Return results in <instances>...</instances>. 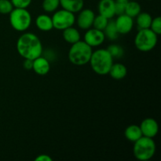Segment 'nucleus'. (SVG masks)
Here are the masks:
<instances>
[{
	"label": "nucleus",
	"mask_w": 161,
	"mask_h": 161,
	"mask_svg": "<svg viewBox=\"0 0 161 161\" xmlns=\"http://www.w3.org/2000/svg\"><path fill=\"white\" fill-rule=\"evenodd\" d=\"M89 63L95 73L100 75H105L108 74L113 64V58L108 50L99 49L93 52Z\"/></svg>",
	"instance_id": "f03ea898"
},
{
	"label": "nucleus",
	"mask_w": 161,
	"mask_h": 161,
	"mask_svg": "<svg viewBox=\"0 0 161 161\" xmlns=\"http://www.w3.org/2000/svg\"><path fill=\"white\" fill-rule=\"evenodd\" d=\"M60 5L65 10L75 14L83 9L84 2L83 0H60Z\"/></svg>",
	"instance_id": "4468645a"
},
{
	"label": "nucleus",
	"mask_w": 161,
	"mask_h": 161,
	"mask_svg": "<svg viewBox=\"0 0 161 161\" xmlns=\"http://www.w3.org/2000/svg\"><path fill=\"white\" fill-rule=\"evenodd\" d=\"M92 53V47L84 41L80 40L72 44L69 52V59L75 65H84L89 63Z\"/></svg>",
	"instance_id": "7ed1b4c3"
},
{
	"label": "nucleus",
	"mask_w": 161,
	"mask_h": 161,
	"mask_svg": "<svg viewBox=\"0 0 161 161\" xmlns=\"http://www.w3.org/2000/svg\"><path fill=\"white\" fill-rule=\"evenodd\" d=\"M23 66L27 70H31L33 66V60L31 59H25L23 63Z\"/></svg>",
	"instance_id": "c85d7f7f"
},
{
	"label": "nucleus",
	"mask_w": 161,
	"mask_h": 161,
	"mask_svg": "<svg viewBox=\"0 0 161 161\" xmlns=\"http://www.w3.org/2000/svg\"><path fill=\"white\" fill-rule=\"evenodd\" d=\"M14 9L10 0H0V14H8Z\"/></svg>",
	"instance_id": "393cba45"
},
{
	"label": "nucleus",
	"mask_w": 161,
	"mask_h": 161,
	"mask_svg": "<svg viewBox=\"0 0 161 161\" xmlns=\"http://www.w3.org/2000/svg\"><path fill=\"white\" fill-rule=\"evenodd\" d=\"M151 30L153 31L155 34L157 36L161 34V18L160 17H157L156 18L153 19L152 22H151L150 27H149Z\"/></svg>",
	"instance_id": "bb28decb"
},
{
	"label": "nucleus",
	"mask_w": 161,
	"mask_h": 161,
	"mask_svg": "<svg viewBox=\"0 0 161 161\" xmlns=\"http://www.w3.org/2000/svg\"><path fill=\"white\" fill-rule=\"evenodd\" d=\"M129 1H135V0H129Z\"/></svg>",
	"instance_id": "7c9ffc66"
},
{
	"label": "nucleus",
	"mask_w": 161,
	"mask_h": 161,
	"mask_svg": "<svg viewBox=\"0 0 161 161\" xmlns=\"http://www.w3.org/2000/svg\"><path fill=\"white\" fill-rule=\"evenodd\" d=\"M17 50L25 59L34 60L42 55V42L39 37L33 33H25L17 40Z\"/></svg>",
	"instance_id": "f257e3e1"
},
{
	"label": "nucleus",
	"mask_w": 161,
	"mask_h": 161,
	"mask_svg": "<svg viewBox=\"0 0 161 161\" xmlns=\"http://www.w3.org/2000/svg\"><path fill=\"white\" fill-rule=\"evenodd\" d=\"M52 18L53 27L57 30H64L72 27L75 21V17L73 13L62 9L54 13Z\"/></svg>",
	"instance_id": "0eeeda50"
},
{
	"label": "nucleus",
	"mask_w": 161,
	"mask_h": 161,
	"mask_svg": "<svg viewBox=\"0 0 161 161\" xmlns=\"http://www.w3.org/2000/svg\"><path fill=\"white\" fill-rule=\"evenodd\" d=\"M95 14L91 9H84L80 11L78 17H77V25L79 28L83 30H87L91 28L93 25Z\"/></svg>",
	"instance_id": "9d476101"
},
{
	"label": "nucleus",
	"mask_w": 161,
	"mask_h": 161,
	"mask_svg": "<svg viewBox=\"0 0 161 161\" xmlns=\"http://www.w3.org/2000/svg\"><path fill=\"white\" fill-rule=\"evenodd\" d=\"M114 1L116 15H120V14H124L126 6L129 0H114Z\"/></svg>",
	"instance_id": "a878e982"
},
{
	"label": "nucleus",
	"mask_w": 161,
	"mask_h": 161,
	"mask_svg": "<svg viewBox=\"0 0 161 161\" xmlns=\"http://www.w3.org/2000/svg\"><path fill=\"white\" fill-rule=\"evenodd\" d=\"M60 6V0H43L42 9L47 13H53L57 10Z\"/></svg>",
	"instance_id": "b1692460"
},
{
	"label": "nucleus",
	"mask_w": 161,
	"mask_h": 161,
	"mask_svg": "<svg viewBox=\"0 0 161 161\" xmlns=\"http://www.w3.org/2000/svg\"><path fill=\"white\" fill-rule=\"evenodd\" d=\"M124 135L128 141L132 142H135L137 140L139 139L141 137H142L140 127L135 125V124L128 126L126 128L125 131H124Z\"/></svg>",
	"instance_id": "a211bd4d"
},
{
	"label": "nucleus",
	"mask_w": 161,
	"mask_h": 161,
	"mask_svg": "<svg viewBox=\"0 0 161 161\" xmlns=\"http://www.w3.org/2000/svg\"><path fill=\"white\" fill-rule=\"evenodd\" d=\"M142 136L153 138L157 136L159 131V126L157 120L153 118H146L140 124Z\"/></svg>",
	"instance_id": "1a4fd4ad"
},
{
	"label": "nucleus",
	"mask_w": 161,
	"mask_h": 161,
	"mask_svg": "<svg viewBox=\"0 0 161 161\" xmlns=\"http://www.w3.org/2000/svg\"><path fill=\"white\" fill-rule=\"evenodd\" d=\"M106 50L111 54L113 59L114 58H121L124 55V48L118 44H112V45L108 46Z\"/></svg>",
	"instance_id": "5701e85b"
},
{
	"label": "nucleus",
	"mask_w": 161,
	"mask_h": 161,
	"mask_svg": "<svg viewBox=\"0 0 161 161\" xmlns=\"http://www.w3.org/2000/svg\"><path fill=\"white\" fill-rule=\"evenodd\" d=\"M32 69L39 75H45L50 72V61L42 55L33 60Z\"/></svg>",
	"instance_id": "f8f14e48"
},
{
	"label": "nucleus",
	"mask_w": 161,
	"mask_h": 161,
	"mask_svg": "<svg viewBox=\"0 0 161 161\" xmlns=\"http://www.w3.org/2000/svg\"><path fill=\"white\" fill-rule=\"evenodd\" d=\"M141 6L138 2L135 1H128L127 6H126L124 14H127L129 17L135 18L138 14L141 13Z\"/></svg>",
	"instance_id": "aec40b11"
},
{
	"label": "nucleus",
	"mask_w": 161,
	"mask_h": 161,
	"mask_svg": "<svg viewBox=\"0 0 161 161\" xmlns=\"http://www.w3.org/2000/svg\"><path fill=\"white\" fill-rule=\"evenodd\" d=\"M9 14L11 26L16 31H25L31 25V16L26 9L14 8Z\"/></svg>",
	"instance_id": "423d86ee"
},
{
	"label": "nucleus",
	"mask_w": 161,
	"mask_h": 161,
	"mask_svg": "<svg viewBox=\"0 0 161 161\" xmlns=\"http://www.w3.org/2000/svg\"><path fill=\"white\" fill-rule=\"evenodd\" d=\"M115 25L119 34L125 35L132 30L134 26V20L132 17H129L127 14H123L118 15L117 19L115 20Z\"/></svg>",
	"instance_id": "9b49d317"
},
{
	"label": "nucleus",
	"mask_w": 161,
	"mask_h": 161,
	"mask_svg": "<svg viewBox=\"0 0 161 161\" xmlns=\"http://www.w3.org/2000/svg\"><path fill=\"white\" fill-rule=\"evenodd\" d=\"M14 8L27 9L31 5V0H10Z\"/></svg>",
	"instance_id": "cd10ccee"
},
{
	"label": "nucleus",
	"mask_w": 161,
	"mask_h": 161,
	"mask_svg": "<svg viewBox=\"0 0 161 161\" xmlns=\"http://www.w3.org/2000/svg\"><path fill=\"white\" fill-rule=\"evenodd\" d=\"M137 25H138V30L140 29H145V28H149L152 22V17L149 14L146 12L140 13L138 16H137Z\"/></svg>",
	"instance_id": "6ab92c4d"
},
{
	"label": "nucleus",
	"mask_w": 161,
	"mask_h": 161,
	"mask_svg": "<svg viewBox=\"0 0 161 161\" xmlns=\"http://www.w3.org/2000/svg\"><path fill=\"white\" fill-rule=\"evenodd\" d=\"M109 20V19L106 18L104 16L99 15L95 16L94 19V21H93V25L94 28L97 30H100V31H104L105 28V27L108 25V22Z\"/></svg>",
	"instance_id": "4be33fe9"
},
{
	"label": "nucleus",
	"mask_w": 161,
	"mask_h": 161,
	"mask_svg": "<svg viewBox=\"0 0 161 161\" xmlns=\"http://www.w3.org/2000/svg\"><path fill=\"white\" fill-rule=\"evenodd\" d=\"M36 161H52V158L48 155L46 154H42V155H39L36 159Z\"/></svg>",
	"instance_id": "c756f323"
},
{
	"label": "nucleus",
	"mask_w": 161,
	"mask_h": 161,
	"mask_svg": "<svg viewBox=\"0 0 161 161\" xmlns=\"http://www.w3.org/2000/svg\"><path fill=\"white\" fill-rule=\"evenodd\" d=\"M104 34L105 37L108 38L109 40H116L119 37V32L116 29V25H115V20H108V25L105 27L104 30Z\"/></svg>",
	"instance_id": "412c9836"
},
{
	"label": "nucleus",
	"mask_w": 161,
	"mask_h": 161,
	"mask_svg": "<svg viewBox=\"0 0 161 161\" xmlns=\"http://www.w3.org/2000/svg\"><path fill=\"white\" fill-rule=\"evenodd\" d=\"M127 69L124 64L121 63H116L113 64L111 69H110L108 74L113 79L116 80H123L127 75Z\"/></svg>",
	"instance_id": "2eb2a0df"
},
{
	"label": "nucleus",
	"mask_w": 161,
	"mask_h": 161,
	"mask_svg": "<svg viewBox=\"0 0 161 161\" xmlns=\"http://www.w3.org/2000/svg\"><path fill=\"white\" fill-rule=\"evenodd\" d=\"M155 142L153 138L142 136L135 142L133 147V153L135 158L141 161L149 160L156 153Z\"/></svg>",
	"instance_id": "20e7f679"
},
{
	"label": "nucleus",
	"mask_w": 161,
	"mask_h": 161,
	"mask_svg": "<svg viewBox=\"0 0 161 161\" xmlns=\"http://www.w3.org/2000/svg\"><path fill=\"white\" fill-rule=\"evenodd\" d=\"M99 14L111 19L116 15L114 0H101L98 3Z\"/></svg>",
	"instance_id": "ddd939ff"
},
{
	"label": "nucleus",
	"mask_w": 161,
	"mask_h": 161,
	"mask_svg": "<svg viewBox=\"0 0 161 161\" xmlns=\"http://www.w3.org/2000/svg\"><path fill=\"white\" fill-rule=\"evenodd\" d=\"M63 38L65 42L73 44L80 40V33L76 28L69 27L63 30Z\"/></svg>",
	"instance_id": "f3484780"
},
{
	"label": "nucleus",
	"mask_w": 161,
	"mask_h": 161,
	"mask_svg": "<svg viewBox=\"0 0 161 161\" xmlns=\"http://www.w3.org/2000/svg\"><path fill=\"white\" fill-rule=\"evenodd\" d=\"M105 39L103 31L95 29V28H89L84 35V42L91 47H98L102 45Z\"/></svg>",
	"instance_id": "6e6552de"
},
{
	"label": "nucleus",
	"mask_w": 161,
	"mask_h": 161,
	"mask_svg": "<svg viewBox=\"0 0 161 161\" xmlns=\"http://www.w3.org/2000/svg\"><path fill=\"white\" fill-rule=\"evenodd\" d=\"M36 24L37 28L42 31H49L53 28L52 18L47 14H40L38 16Z\"/></svg>",
	"instance_id": "dca6fc26"
},
{
	"label": "nucleus",
	"mask_w": 161,
	"mask_h": 161,
	"mask_svg": "<svg viewBox=\"0 0 161 161\" xmlns=\"http://www.w3.org/2000/svg\"><path fill=\"white\" fill-rule=\"evenodd\" d=\"M150 28L138 30L135 38V45L138 50L142 52H149L155 48L157 44L158 38Z\"/></svg>",
	"instance_id": "39448f33"
}]
</instances>
